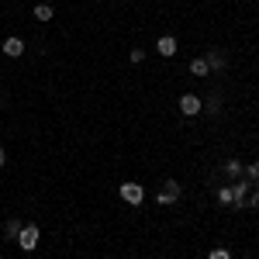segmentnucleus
Instances as JSON below:
<instances>
[{
  "instance_id": "1",
  "label": "nucleus",
  "mask_w": 259,
  "mask_h": 259,
  "mask_svg": "<svg viewBox=\"0 0 259 259\" xmlns=\"http://www.w3.org/2000/svg\"><path fill=\"white\" fill-rule=\"evenodd\" d=\"M118 194H121V200H124V204H132V207H139L142 200H145V190H142L135 180H124V183L118 187Z\"/></svg>"
},
{
  "instance_id": "2",
  "label": "nucleus",
  "mask_w": 259,
  "mask_h": 259,
  "mask_svg": "<svg viewBox=\"0 0 259 259\" xmlns=\"http://www.w3.org/2000/svg\"><path fill=\"white\" fill-rule=\"evenodd\" d=\"M38 239H41L38 225H24V228H21V235H18L14 242H18L24 252H35V249H38Z\"/></svg>"
},
{
  "instance_id": "3",
  "label": "nucleus",
  "mask_w": 259,
  "mask_h": 259,
  "mask_svg": "<svg viewBox=\"0 0 259 259\" xmlns=\"http://www.w3.org/2000/svg\"><path fill=\"white\" fill-rule=\"evenodd\" d=\"M156 200H159L162 207H173V204L180 200V183H177V180H166V183H162V190L156 194Z\"/></svg>"
},
{
  "instance_id": "4",
  "label": "nucleus",
  "mask_w": 259,
  "mask_h": 259,
  "mask_svg": "<svg viewBox=\"0 0 259 259\" xmlns=\"http://www.w3.org/2000/svg\"><path fill=\"white\" fill-rule=\"evenodd\" d=\"M200 111H204V100H200L197 94H183V97H180V114L194 118V114H200Z\"/></svg>"
},
{
  "instance_id": "5",
  "label": "nucleus",
  "mask_w": 259,
  "mask_h": 259,
  "mask_svg": "<svg viewBox=\"0 0 259 259\" xmlns=\"http://www.w3.org/2000/svg\"><path fill=\"white\" fill-rule=\"evenodd\" d=\"M249 200V180H235L232 183V207H245Z\"/></svg>"
},
{
  "instance_id": "6",
  "label": "nucleus",
  "mask_w": 259,
  "mask_h": 259,
  "mask_svg": "<svg viewBox=\"0 0 259 259\" xmlns=\"http://www.w3.org/2000/svg\"><path fill=\"white\" fill-rule=\"evenodd\" d=\"M156 52H159L162 59H173L180 49H177V38L173 35H162V38H156Z\"/></svg>"
},
{
  "instance_id": "7",
  "label": "nucleus",
  "mask_w": 259,
  "mask_h": 259,
  "mask_svg": "<svg viewBox=\"0 0 259 259\" xmlns=\"http://www.w3.org/2000/svg\"><path fill=\"white\" fill-rule=\"evenodd\" d=\"M0 52H4L7 59H18V56H24V41L11 35V38H4V45H0Z\"/></svg>"
},
{
  "instance_id": "8",
  "label": "nucleus",
  "mask_w": 259,
  "mask_h": 259,
  "mask_svg": "<svg viewBox=\"0 0 259 259\" xmlns=\"http://www.w3.org/2000/svg\"><path fill=\"white\" fill-rule=\"evenodd\" d=\"M190 73H194V76H207V73H211V66H207V59H204V56H197V59H190Z\"/></svg>"
},
{
  "instance_id": "9",
  "label": "nucleus",
  "mask_w": 259,
  "mask_h": 259,
  "mask_svg": "<svg viewBox=\"0 0 259 259\" xmlns=\"http://www.w3.org/2000/svg\"><path fill=\"white\" fill-rule=\"evenodd\" d=\"M204 59H207V66H211V69H225V56H221L218 49H211Z\"/></svg>"
},
{
  "instance_id": "10",
  "label": "nucleus",
  "mask_w": 259,
  "mask_h": 259,
  "mask_svg": "<svg viewBox=\"0 0 259 259\" xmlns=\"http://www.w3.org/2000/svg\"><path fill=\"white\" fill-rule=\"evenodd\" d=\"M21 228H24V225H21L18 218H11L7 225H4V235H7V239H18V235H21Z\"/></svg>"
},
{
  "instance_id": "11",
  "label": "nucleus",
  "mask_w": 259,
  "mask_h": 259,
  "mask_svg": "<svg viewBox=\"0 0 259 259\" xmlns=\"http://www.w3.org/2000/svg\"><path fill=\"white\" fill-rule=\"evenodd\" d=\"M52 18H56V11H52L49 4H38V7H35V21H52Z\"/></svg>"
},
{
  "instance_id": "12",
  "label": "nucleus",
  "mask_w": 259,
  "mask_h": 259,
  "mask_svg": "<svg viewBox=\"0 0 259 259\" xmlns=\"http://www.w3.org/2000/svg\"><path fill=\"white\" fill-rule=\"evenodd\" d=\"M225 173L239 180V177H242V162H239V159H228V162H225Z\"/></svg>"
},
{
  "instance_id": "13",
  "label": "nucleus",
  "mask_w": 259,
  "mask_h": 259,
  "mask_svg": "<svg viewBox=\"0 0 259 259\" xmlns=\"http://www.w3.org/2000/svg\"><path fill=\"white\" fill-rule=\"evenodd\" d=\"M218 204H221V207L232 204V187H218Z\"/></svg>"
},
{
  "instance_id": "14",
  "label": "nucleus",
  "mask_w": 259,
  "mask_h": 259,
  "mask_svg": "<svg viewBox=\"0 0 259 259\" xmlns=\"http://www.w3.org/2000/svg\"><path fill=\"white\" fill-rule=\"evenodd\" d=\"M207 259H232V252H228V249H211Z\"/></svg>"
},
{
  "instance_id": "15",
  "label": "nucleus",
  "mask_w": 259,
  "mask_h": 259,
  "mask_svg": "<svg viewBox=\"0 0 259 259\" xmlns=\"http://www.w3.org/2000/svg\"><path fill=\"white\" fill-rule=\"evenodd\" d=\"M128 59H132V62H142V59H145V49H132V52H128Z\"/></svg>"
},
{
  "instance_id": "16",
  "label": "nucleus",
  "mask_w": 259,
  "mask_h": 259,
  "mask_svg": "<svg viewBox=\"0 0 259 259\" xmlns=\"http://www.w3.org/2000/svg\"><path fill=\"white\" fill-rule=\"evenodd\" d=\"M249 204H252V207H259V187L252 190V197H249Z\"/></svg>"
},
{
  "instance_id": "17",
  "label": "nucleus",
  "mask_w": 259,
  "mask_h": 259,
  "mask_svg": "<svg viewBox=\"0 0 259 259\" xmlns=\"http://www.w3.org/2000/svg\"><path fill=\"white\" fill-rule=\"evenodd\" d=\"M4 162H7V152H4V149H0V166H4Z\"/></svg>"
},
{
  "instance_id": "18",
  "label": "nucleus",
  "mask_w": 259,
  "mask_h": 259,
  "mask_svg": "<svg viewBox=\"0 0 259 259\" xmlns=\"http://www.w3.org/2000/svg\"><path fill=\"white\" fill-rule=\"evenodd\" d=\"M256 169H259V159H256Z\"/></svg>"
},
{
  "instance_id": "19",
  "label": "nucleus",
  "mask_w": 259,
  "mask_h": 259,
  "mask_svg": "<svg viewBox=\"0 0 259 259\" xmlns=\"http://www.w3.org/2000/svg\"><path fill=\"white\" fill-rule=\"evenodd\" d=\"M0 104H4V100H0Z\"/></svg>"
}]
</instances>
